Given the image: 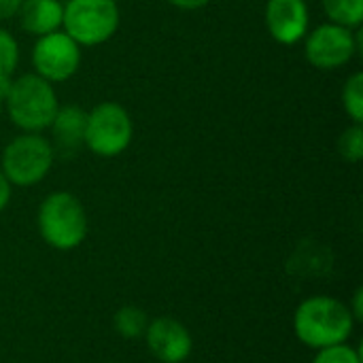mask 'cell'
<instances>
[{"mask_svg": "<svg viewBox=\"0 0 363 363\" xmlns=\"http://www.w3.org/2000/svg\"><path fill=\"white\" fill-rule=\"evenodd\" d=\"M355 328L351 308L330 296H315L304 300L294 315V330L302 345L311 349H325L349 340Z\"/></svg>", "mask_w": 363, "mask_h": 363, "instance_id": "obj_1", "label": "cell"}, {"mask_svg": "<svg viewBox=\"0 0 363 363\" xmlns=\"http://www.w3.org/2000/svg\"><path fill=\"white\" fill-rule=\"evenodd\" d=\"M6 113L23 132H40L49 128L60 104L55 89L38 74H23L9 83L4 91Z\"/></svg>", "mask_w": 363, "mask_h": 363, "instance_id": "obj_2", "label": "cell"}, {"mask_svg": "<svg viewBox=\"0 0 363 363\" xmlns=\"http://www.w3.org/2000/svg\"><path fill=\"white\" fill-rule=\"evenodd\" d=\"M36 223L43 240L57 251L77 249L87 236V213L70 191L49 194L38 208Z\"/></svg>", "mask_w": 363, "mask_h": 363, "instance_id": "obj_3", "label": "cell"}, {"mask_svg": "<svg viewBox=\"0 0 363 363\" xmlns=\"http://www.w3.org/2000/svg\"><path fill=\"white\" fill-rule=\"evenodd\" d=\"M53 160L51 143L36 132H26L4 147L0 170L11 185L32 187L49 174Z\"/></svg>", "mask_w": 363, "mask_h": 363, "instance_id": "obj_4", "label": "cell"}, {"mask_svg": "<svg viewBox=\"0 0 363 363\" xmlns=\"http://www.w3.org/2000/svg\"><path fill=\"white\" fill-rule=\"evenodd\" d=\"M62 26L77 45H102L119 28V6L115 0H68Z\"/></svg>", "mask_w": 363, "mask_h": 363, "instance_id": "obj_5", "label": "cell"}, {"mask_svg": "<svg viewBox=\"0 0 363 363\" xmlns=\"http://www.w3.org/2000/svg\"><path fill=\"white\" fill-rule=\"evenodd\" d=\"M134 136L130 113L117 102H100L87 113L85 147L100 157L121 155Z\"/></svg>", "mask_w": 363, "mask_h": 363, "instance_id": "obj_6", "label": "cell"}, {"mask_svg": "<svg viewBox=\"0 0 363 363\" xmlns=\"http://www.w3.org/2000/svg\"><path fill=\"white\" fill-rule=\"evenodd\" d=\"M362 45L359 32L340 23H323L306 34L304 53L306 60L319 70H336L351 62Z\"/></svg>", "mask_w": 363, "mask_h": 363, "instance_id": "obj_7", "label": "cell"}, {"mask_svg": "<svg viewBox=\"0 0 363 363\" xmlns=\"http://www.w3.org/2000/svg\"><path fill=\"white\" fill-rule=\"evenodd\" d=\"M32 64L36 74L51 85L68 81L79 70L81 45H77L66 32L60 30L38 36L32 49Z\"/></svg>", "mask_w": 363, "mask_h": 363, "instance_id": "obj_8", "label": "cell"}, {"mask_svg": "<svg viewBox=\"0 0 363 363\" xmlns=\"http://www.w3.org/2000/svg\"><path fill=\"white\" fill-rule=\"evenodd\" d=\"M151 355L162 363H183L194 349L191 334L187 328L170 317H160L147 325L145 332Z\"/></svg>", "mask_w": 363, "mask_h": 363, "instance_id": "obj_9", "label": "cell"}, {"mask_svg": "<svg viewBox=\"0 0 363 363\" xmlns=\"http://www.w3.org/2000/svg\"><path fill=\"white\" fill-rule=\"evenodd\" d=\"M266 26L277 43L296 45L308 34L306 0H268Z\"/></svg>", "mask_w": 363, "mask_h": 363, "instance_id": "obj_10", "label": "cell"}, {"mask_svg": "<svg viewBox=\"0 0 363 363\" xmlns=\"http://www.w3.org/2000/svg\"><path fill=\"white\" fill-rule=\"evenodd\" d=\"M85 123L87 113L79 106H60L51 128V147L53 153H60L64 157L77 155L81 147H85Z\"/></svg>", "mask_w": 363, "mask_h": 363, "instance_id": "obj_11", "label": "cell"}, {"mask_svg": "<svg viewBox=\"0 0 363 363\" xmlns=\"http://www.w3.org/2000/svg\"><path fill=\"white\" fill-rule=\"evenodd\" d=\"M17 17L28 34L45 36L62 28L64 4L60 0H23Z\"/></svg>", "mask_w": 363, "mask_h": 363, "instance_id": "obj_12", "label": "cell"}, {"mask_svg": "<svg viewBox=\"0 0 363 363\" xmlns=\"http://www.w3.org/2000/svg\"><path fill=\"white\" fill-rule=\"evenodd\" d=\"M328 17L334 23L357 28L363 21V0H321Z\"/></svg>", "mask_w": 363, "mask_h": 363, "instance_id": "obj_13", "label": "cell"}, {"mask_svg": "<svg viewBox=\"0 0 363 363\" xmlns=\"http://www.w3.org/2000/svg\"><path fill=\"white\" fill-rule=\"evenodd\" d=\"M147 313L138 306H123L115 315V330L123 338H140L147 332Z\"/></svg>", "mask_w": 363, "mask_h": 363, "instance_id": "obj_14", "label": "cell"}, {"mask_svg": "<svg viewBox=\"0 0 363 363\" xmlns=\"http://www.w3.org/2000/svg\"><path fill=\"white\" fill-rule=\"evenodd\" d=\"M19 62V45L11 32L0 28V89L6 91Z\"/></svg>", "mask_w": 363, "mask_h": 363, "instance_id": "obj_15", "label": "cell"}, {"mask_svg": "<svg viewBox=\"0 0 363 363\" xmlns=\"http://www.w3.org/2000/svg\"><path fill=\"white\" fill-rule=\"evenodd\" d=\"M342 106L355 123L363 121V74L355 72L342 89Z\"/></svg>", "mask_w": 363, "mask_h": 363, "instance_id": "obj_16", "label": "cell"}, {"mask_svg": "<svg viewBox=\"0 0 363 363\" xmlns=\"http://www.w3.org/2000/svg\"><path fill=\"white\" fill-rule=\"evenodd\" d=\"M338 151L347 162H359L363 157V130L362 123L345 130L338 140Z\"/></svg>", "mask_w": 363, "mask_h": 363, "instance_id": "obj_17", "label": "cell"}, {"mask_svg": "<svg viewBox=\"0 0 363 363\" xmlns=\"http://www.w3.org/2000/svg\"><path fill=\"white\" fill-rule=\"evenodd\" d=\"M313 363H362V357L353 347L342 342V345L319 349V353H317Z\"/></svg>", "mask_w": 363, "mask_h": 363, "instance_id": "obj_18", "label": "cell"}, {"mask_svg": "<svg viewBox=\"0 0 363 363\" xmlns=\"http://www.w3.org/2000/svg\"><path fill=\"white\" fill-rule=\"evenodd\" d=\"M21 2L23 0H0V21L15 17L19 6H21Z\"/></svg>", "mask_w": 363, "mask_h": 363, "instance_id": "obj_19", "label": "cell"}, {"mask_svg": "<svg viewBox=\"0 0 363 363\" xmlns=\"http://www.w3.org/2000/svg\"><path fill=\"white\" fill-rule=\"evenodd\" d=\"M168 2L177 9H183V11H196V9L206 6L211 0H168Z\"/></svg>", "mask_w": 363, "mask_h": 363, "instance_id": "obj_20", "label": "cell"}, {"mask_svg": "<svg viewBox=\"0 0 363 363\" xmlns=\"http://www.w3.org/2000/svg\"><path fill=\"white\" fill-rule=\"evenodd\" d=\"M9 200H11V183L6 181L4 172L0 170V211L6 208Z\"/></svg>", "mask_w": 363, "mask_h": 363, "instance_id": "obj_21", "label": "cell"}, {"mask_svg": "<svg viewBox=\"0 0 363 363\" xmlns=\"http://www.w3.org/2000/svg\"><path fill=\"white\" fill-rule=\"evenodd\" d=\"M362 289H357V294H355V311H351L353 317H355V321L362 319Z\"/></svg>", "mask_w": 363, "mask_h": 363, "instance_id": "obj_22", "label": "cell"}, {"mask_svg": "<svg viewBox=\"0 0 363 363\" xmlns=\"http://www.w3.org/2000/svg\"><path fill=\"white\" fill-rule=\"evenodd\" d=\"M2 104H4V91L0 89V115H2Z\"/></svg>", "mask_w": 363, "mask_h": 363, "instance_id": "obj_23", "label": "cell"}]
</instances>
